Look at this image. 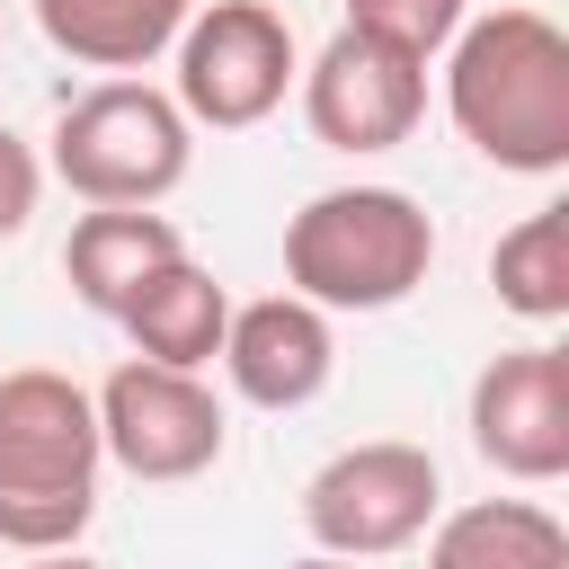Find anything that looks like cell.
<instances>
[{
    "mask_svg": "<svg viewBox=\"0 0 569 569\" xmlns=\"http://www.w3.org/2000/svg\"><path fill=\"white\" fill-rule=\"evenodd\" d=\"M427 569H569V533L533 498H471L436 516Z\"/></svg>",
    "mask_w": 569,
    "mask_h": 569,
    "instance_id": "cell-14",
    "label": "cell"
},
{
    "mask_svg": "<svg viewBox=\"0 0 569 569\" xmlns=\"http://www.w3.org/2000/svg\"><path fill=\"white\" fill-rule=\"evenodd\" d=\"M302 116L329 151H391L427 116V62L365 27H338L302 71Z\"/></svg>",
    "mask_w": 569,
    "mask_h": 569,
    "instance_id": "cell-8",
    "label": "cell"
},
{
    "mask_svg": "<svg viewBox=\"0 0 569 569\" xmlns=\"http://www.w3.org/2000/svg\"><path fill=\"white\" fill-rule=\"evenodd\" d=\"M284 569H356V560H338V551H311V560H284Z\"/></svg>",
    "mask_w": 569,
    "mask_h": 569,
    "instance_id": "cell-19",
    "label": "cell"
},
{
    "mask_svg": "<svg viewBox=\"0 0 569 569\" xmlns=\"http://www.w3.org/2000/svg\"><path fill=\"white\" fill-rule=\"evenodd\" d=\"M187 160H196V124L178 116L169 89L133 80V71L80 89L53 116V151H44V169L80 204H160L187 187Z\"/></svg>",
    "mask_w": 569,
    "mask_h": 569,
    "instance_id": "cell-4",
    "label": "cell"
},
{
    "mask_svg": "<svg viewBox=\"0 0 569 569\" xmlns=\"http://www.w3.org/2000/svg\"><path fill=\"white\" fill-rule=\"evenodd\" d=\"M36 196H44V160H36V142H27V133H9V124H0V240H18V231H27Z\"/></svg>",
    "mask_w": 569,
    "mask_h": 569,
    "instance_id": "cell-17",
    "label": "cell"
},
{
    "mask_svg": "<svg viewBox=\"0 0 569 569\" xmlns=\"http://www.w3.org/2000/svg\"><path fill=\"white\" fill-rule=\"evenodd\" d=\"M222 373L249 409H311L338 373V338H329V311L302 302V293H258V302H231L222 320Z\"/></svg>",
    "mask_w": 569,
    "mask_h": 569,
    "instance_id": "cell-10",
    "label": "cell"
},
{
    "mask_svg": "<svg viewBox=\"0 0 569 569\" xmlns=\"http://www.w3.org/2000/svg\"><path fill=\"white\" fill-rule=\"evenodd\" d=\"M36 569H98V560H80V551H36Z\"/></svg>",
    "mask_w": 569,
    "mask_h": 569,
    "instance_id": "cell-18",
    "label": "cell"
},
{
    "mask_svg": "<svg viewBox=\"0 0 569 569\" xmlns=\"http://www.w3.org/2000/svg\"><path fill=\"white\" fill-rule=\"evenodd\" d=\"M471 445L489 471L542 489L569 471V347H507L471 382Z\"/></svg>",
    "mask_w": 569,
    "mask_h": 569,
    "instance_id": "cell-9",
    "label": "cell"
},
{
    "mask_svg": "<svg viewBox=\"0 0 569 569\" xmlns=\"http://www.w3.org/2000/svg\"><path fill=\"white\" fill-rule=\"evenodd\" d=\"M489 284H498V302H507L516 320H533V329L569 320V204L525 213V222L489 249Z\"/></svg>",
    "mask_w": 569,
    "mask_h": 569,
    "instance_id": "cell-15",
    "label": "cell"
},
{
    "mask_svg": "<svg viewBox=\"0 0 569 569\" xmlns=\"http://www.w3.org/2000/svg\"><path fill=\"white\" fill-rule=\"evenodd\" d=\"M436 222L400 187H329L284 222V293L320 311H391L427 284Z\"/></svg>",
    "mask_w": 569,
    "mask_h": 569,
    "instance_id": "cell-3",
    "label": "cell"
},
{
    "mask_svg": "<svg viewBox=\"0 0 569 569\" xmlns=\"http://www.w3.org/2000/svg\"><path fill=\"white\" fill-rule=\"evenodd\" d=\"M445 107L480 160L516 178H560L569 169V36L542 9L462 18L445 44Z\"/></svg>",
    "mask_w": 569,
    "mask_h": 569,
    "instance_id": "cell-1",
    "label": "cell"
},
{
    "mask_svg": "<svg viewBox=\"0 0 569 569\" xmlns=\"http://www.w3.org/2000/svg\"><path fill=\"white\" fill-rule=\"evenodd\" d=\"M169 258H187V240H178V222L151 213V204H89V213L71 222V240H62L71 293H80L89 311H107V320H116V311L133 302V284L160 276Z\"/></svg>",
    "mask_w": 569,
    "mask_h": 569,
    "instance_id": "cell-11",
    "label": "cell"
},
{
    "mask_svg": "<svg viewBox=\"0 0 569 569\" xmlns=\"http://www.w3.org/2000/svg\"><path fill=\"white\" fill-rule=\"evenodd\" d=\"M187 9L196 0H36V27H44L53 53L124 80V71H142V62H160L178 44Z\"/></svg>",
    "mask_w": 569,
    "mask_h": 569,
    "instance_id": "cell-13",
    "label": "cell"
},
{
    "mask_svg": "<svg viewBox=\"0 0 569 569\" xmlns=\"http://www.w3.org/2000/svg\"><path fill=\"white\" fill-rule=\"evenodd\" d=\"M89 400H98V445H107V462L133 471V480H160V489H169V480H196V471L222 462L231 418H222V400L204 391V373H178V365L133 356V365H116Z\"/></svg>",
    "mask_w": 569,
    "mask_h": 569,
    "instance_id": "cell-7",
    "label": "cell"
},
{
    "mask_svg": "<svg viewBox=\"0 0 569 569\" xmlns=\"http://www.w3.org/2000/svg\"><path fill=\"white\" fill-rule=\"evenodd\" d=\"M178 116L187 124H213V133H249V124H267L276 107H284V89H293V27H284V9H267V0H204V9H187V27H178Z\"/></svg>",
    "mask_w": 569,
    "mask_h": 569,
    "instance_id": "cell-6",
    "label": "cell"
},
{
    "mask_svg": "<svg viewBox=\"0 0 569 569\" xmlns=\"http://www.w3.org/2000/svg\"><path fill=\"white\" fill-rule=\"evenodd\" d=\"M445 516V471L427 445L409 436H373V445H347L329 453L311 480H302V533L338 560H382V551H409L427 525Z\"/></svg>",
    "mask_w": 569,
    "mask_h": 569,
    "instance_id": "cell-5",
    "label": "cell"
},
{
    "mask_svg": "<svg viewBox=\"0 0 569 569\" xmlns=\"http://www.w3.org/2000/svg\"><path fill=\"white\" fill-rule=\"evenodd\" d=\"M98 400L53 373L18 365L0 373V542L9 551H71L98 516Z\"/></svg>",
    "mask_w": 569,
    "mask_h": 569,
    "instance_id": "cell-2",
    "label": "cell"
},
{
    "mask_svg": "<svg viewBox=\"0 0 569 569\" xmlns=\"http://www.w3.org/2000/svg\"><path fill=\"white\" fill-rule=\"evenodd\" d=\"M462 18H471L462 0H347V27H365V36H382V44L418 53V62H436Z\"/></svg>",
    "mask_w": 569,
    "mask_h": 569,
    "instance_id": "cell-16",
    "label": "cell"
},
{
    "mask_svg": "<svg viewBox=\"0 0 569 569\" xmlns=\"http://www.w3.org/2000/svg\"><path fill=\"white\" fill-rule=\"evenodd\" d=\"M222 320H231V293H222L196 258H169L160 276H142L133 302L116 311V329L133 338V356L178 365V373H204V365L222 356Z\"/></svg>",
    "mask_w": 569,
    "mask_h": 569,
    "instance_id": "cell-12",
    "label": "cell"
}]
</instances>
